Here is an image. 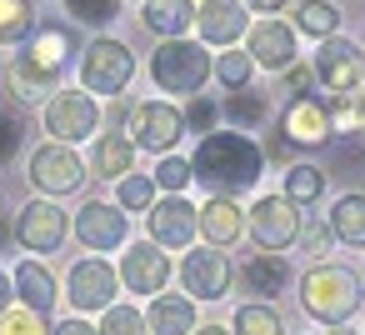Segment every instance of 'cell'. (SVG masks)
Masks as SVG:
<instances>
[{"instance_id": "cell-1", "label": "cell", "mask_w": 365, "mask_h": 335, "mask_svg": "<svg viewBox=\"0 0 365 335\" xmlns=\"http://www.w3.org/2000/svg\"><path fill=\"white\" fill-rule=\"evenodd\" d=\"M76 51H86V46H81V36H76L71 21H41L36 36L6 66V91L16 96V105H46L61 91Z\"/></svg>"}, {"instance_id": "cell-2", "label": "cell", "mask_w": 365, "mask_h": 335, "mask_svg": "<svg viewBox=\"0 0 365 335\" xmlns=\"http://www.w3.org/2000/svg\"><path fill=\"white\" fill-rule=\"evenodd\" d=\"M190 170L210 195H240V190L260 185L265 150L245 130H210V135H200V145L190 155Z\"/></svg>"}, {"instance_id": "cell-3", "label": "cell", "mask_w": 365, "mask_h": 335, "mask_svg": "<svg viewBox=\"0 0 365 335\" xmlns=\"http://www.w3.org/2000/svg\"><path fill=\"white\" fill-rule=\"evenodd\" d=\"M210 76H215V56H210L200 41H190V36L160 41V46L150 51V86H155L160 96L195 100V96L205 91Z\"/></svg>"}, {"instance_id": "cell-4", "label": "cell", "mask_w": 365, "mask_h": 335, "mask_svg": "<svg viewBox=\"0 0 365 335\" xmlns=\"http://www.w3.org/2000/svg\"><path fill=\"white\" fill-rule=\"evenodd\" d=\"M300 310L320 325H345L360 310V275L335 260H315L300 275Z\"/></svg>"}, {"instance_id": "cell-5", "label": "cell", "mask_w": 365, "mask_h": 335, "mask_svg": "<svg viewBox=\"0 0 365 335\" xmlns=\"http://www.w3.org/2000/svg\"><path fill=\"white\" fill-rule=\"evenodd\" d=\"M135 81V51L120 36H91L81 51V91L91 96H125Z\"/></svg>"}, {"instance_id": "cell-6", "label": "cell", "mask_w": 365, "mask_h": 335, "mask_svg": "<svg viewBox=\"0 0 365 335\" xmlns=\"http://www.w3.org/2000/svg\"><path fill=\"white\" fill-rule=\"evenodd\" d=\"M101 100L91 96V91H81V86H61L46 105H41V125H46V135L51 140H61V145H81V140H96L101 135Z\"/></svg>"}, {"instance_id": "cell-7", "label": "cell", "mask_w": 365, "mask_h": 335, "mask_svg": "<svg viewBox=\"0 0 365 335\" xmlns=\"http://www.w3.org/2000/svg\"><path fill=\"white\" fill-rule=\"evenodd\" d=\"M26 180H31V190H41L46 200H66V195H76V190L91 180V165L76 155V145L46 140V145L31 150V160H26Z\"/></svg>"}, {"instance_id": "cell-8", "label": "cell", "mask_w": 365, "mask_h": 335, "mask_svg": "<svg viewBox=\"0 0 365 335\" xmlns=\"http://www.w3.org/2000/svg\"><path fill=\"white\" fill-rule=\"evenodd\" d=\"M120 290H125V285H120V270H115L110 260H101V255H81V260L66 270V280H61V295L71 300L76 315H101V310H110Z\"/></svg>"}, {"instance_id": "cell-9", "label": "cell", "mask_w": 365, "mask_h": 335, "mask_svg": "<svg viewBox=\"0 0 365 335\" xmlns=\"http://www.w3.org/2000/svg\"><path fill=\"white\" fill-rule=\"evenodd\" d=\"M125 135L135 140V150L175 155V145L185 140V110L175 100H135L125 115Z\"/></svg>"}, {"instance_id": "cell-10", "label": "cell", "mask_w": 365, "mask_h": 335, "mask_svg": "<svg viewBox=\"0 0 365 335\" xmlns=\"http://www.w3.org/2000/svg\"><path fill=\"white\" fill-rule=\"evenodd\" d=\"M310 71H315V81L330 91V100H360V96H365V46H355V41H345V36L320 41Z\"/></svg>"}, {"instance_id": "cell-11", "label": "cell", "mask_w": 365, "mask_h": 335, "mask_svg": "<svg viewBox=\"0 0 365 335\" xmlns=\"http://www.w3.org/2000/svg\"><path fill=\"white\" fill-rule=\"evenodd\" d=\"M66 240H71V215L61 210V200L36 195V200H26L16 210V245L26 255H36V260L41 255H56Z\"/></svg>"}, {"instance_id": "cell-12", "label": "cell", "mask_w": 365, "mask_h": 335, "mask_svg": "<svg viewBox=\"0 0 365 335\" xmlns=\"http://www.w3.org/2000/svg\"><path fill=\"white\" fill-rule=\"evenodd\" d=\"M245 230L255 240V250H290L305 230V215L300 205H290L285 195H255V205L245 210Z\"/></svg>"}, {"instance_id": "cell-13", "label": "cell", "mask_w": 365, "mask_h": 335, "mask_svg": "<svg viewBox=\"0 0 365 335\" xmlns=\"http://www.w3.org/2000/svg\"><path fill=\"white\" fill-rule=\"evenodd\" d=\"M175 275H180V290L200 305V300H225V295H230L235 265H230V255L215 250V245H190V250L180 255Z\"/></svg>"}, {"instance_id": "cell-14", "label": "cell", "mask_w": 365, "mask_h": 335, "mask_svg": "<svg viewBox=\"0 0 365 335\" xmlns=\"http://www.w3.org/2000/svg\"><path fill=\"white\" fill-rule=\"evenodd\" d=\"M71 235H76L91 255L125 250V240H130V215H125L115 200H81V210L71 215Z\"/></svg>"}, {"instance_id": "cell-15", "label": "cell", "mask_w": 365, "mask_h": 335, "mask_svg": "<svg viewBox=\"0 0 365 335\" xmlns=\"http://www.w3.org/2000/svg\"><path fill=\"white\" fill-rule=\"evenodd\" d=\"M115 270H120V285H125L130 295H160V290L170 285V275H175L170 255H165L155 240H125Z\"/></svg>"}, {"instance_id": "cell-16", "label": "cell", "mask_w": 365, "mask_h": 335, "mask_svg": "<svg viewBox=\"0 0 365 335\" xmlns=\"http://www.w3.org/2000/svg\"><path fill=\"white\" fill-rule=\"evenodd\" d=\"M245 56L270 71V76H285L300 56V41H295V26H285L280 16H260L250 31H245Z\"/></svg>"}, {"instance_id": "cell-17", "label": "cell", "mask_w": 365, "mask_h": 335, "mask_svg": "<svg viewBox=\"0 0 365 335\" xmlns=\"http://www.w3.org/2000/svg\"><path fill=\"white\" fill-rule=\"evenodd\" d=\"M195 215H200V205H190L185 195H160L145 210V240H155L160 250H190V240L200 235Z\"/></svg>"}, {"instance_id": "cell-18", "label": "cell", "mask_w": 365, "mask_h": 335, "mask_svg": "<svg viewBox=\"0 0 365 335\" xmlns=\"http://www.w3.org/2000/svg\"><path fill=\"white\" fill-rule=\"evenodd\" d=\"M250 31V11L240 0H200L195 6V36L205 51H230L235 41H245Z\"/></svg>"}, {"instance_id": "cell-19", "label": "cell", "mask_w": 365, "mask_h": 335, "mask_svg": "<svg viewBox=\"0 0 365 335\" xmlns=\"http://www.w3.org/2000/svg\"><path fill=\"white\" fill-rule=\"evenodd\" d=\"M280 135L285 145H300V150H320L330 140V105L315 100V96H295L280 115Z\"/></svg>"}, {"instance_id": "cell-20", "label": "cell", "mask_w": 365, "mask_h": 335, "mask_svg": "<svg viewBox=\"0 0 365 335\" xmlns=\"http://www.w3.org/2000/svg\"><path fill=\"white\" fill-rule=\"evenodd\" d=\"M195 225H200L205 245H215V250H230V245L245 235V210L235 205V195H205V205H200Z\"/></svg>"}, {"instance_id": "cell-21", "label": "cell", "mask_w": 365, "mask_h": 335, "mask_svg": "<svg viewBox=\"0 0 365 335\" xmlns=\"http://www.w3.org/2000/svg\"><path fill=\"white\" fill-rule=\"evenodd\" d=\"M11 285H16V300H21L26 310H41V315H51L56 300H61V280H56L51 265L36 260V255H26V260L11 270Z\"/></svg>"}, {"instance_id": "cell-22", "label": "cell", "mask_w": 365, "mask_h": 335, "mask_svg": "<svg viewBox=\"0 0 365 335\" xmlns=\"http://www.w3.org/2000/svg\"><path fill=\"white\" fill-rule=\"evenodd\" d=\"M240 285H245V295H260V300H275V295H285L290 290V260L285 255H275V250H260V255H250L240 270Z\"/></svg>"}, {"instance_id": "cell-23", "label": "cell", "mask_w": 365, "mask_h": 335, "mask_svg": "<svg viewBox=\"0 0 365 335\" xmlns=\"http://www.w3.org/2000/svg\"><path fill=\"white\" fill-rule=\"evenodd\" d=\"M135 140L125 135V130H106V135H96V145H91V175L96 180H125L130 170H135Z\"/></svg>"}, {"instance_id": "cell-24", "label": "cell", "mask_w": 365, "mask_h": 335, "mask_svg": "<svg viewBox=\"0 0 365 335\" xmlns=\"http://www.w3.org/2000/svg\"><path fill=\"white\" fill-rule=\"evenodd\" d=\"M140 26L155 41H180L195 26V0H140Z\"/></svg>"}, {"instance_id": "cell-25", "label": "cell", "mask_w": 365, "mask_h": 335, "mask_svg": "<svg viewBox=\"0 0 365 335\" xmlns=\"http://www.w3.org/2000/svg\"><path fill=\"white\" fill-rule=\"evenodd\" d=\"M145 325L150 335H190L200 320H195V300L180 290V295H150V310H145Z\"/></svg>"}, {"instance_id": "cell-26", "label": "cell", "mask_w": 365, "mask_h": 335, "mask_svg": "<svg viewBox=\"0 0 365 335\" xmlns=\"http://www.w3.org/2000/svg\"><path fill=\"white\" fill-rule=\"evenodd\" d=\"M325 225H330V235H335V245H350V250H365V190H350V195H340V200L330 205V215H325Z\"/></svg>"}, {"instance_id": "cell-27", "label": "cell", "mask_w": 365, "mask_h": 335, "mask_svg": "<svg viewBox=\"0 0 365 335\" xmlns=\"http://www.w3.org/2000/svg\"><path fill=\"white\" fill-rule=\"evenodd\" d=\"M295 36H310V41L340 36V6L335 0H300L295 6Z\"/></svg>"}, {"instance_id": "cell-28", "label": "cell", "mask_w": 365, "mask_h": 335, "mask_svg": "<svg viewBox=\"0 0 365 335\" xmlns=\"http://www.w3.org/2000/svg\"><path fill=\"white\" fill-rule=\"evenodd\" d=\"M36 26H41V16H36L31 0H0V46L21 51L36 36Z\"/></svg>"}, {"instance_id": "cell-29", "label": "cell", "mask_w": 365, "mask_h": 335, "mask_svg": "<svg viewBox=\"0 0 365 335\" xmlns=\"http://www.w3.org/2000/svg\"><path fill=\"white\" fill-rule=\"evenodd\" d=\"M220 115L230 120V130H260L270 120V100L245 86V91H230V100L220 105Z\"/></svg>"}, {"instance_id": "cell-30", "label": "cell", "mask_w": 365, "mask_h": 335, "mask_svg": "<svg viewBox=\"0 0 365 335\" xmlns=\"http://www.w3.org/2000/svg\"><path fill=\"white\" fill-rule=\"evenodd\" d=\"M230 335H285V320L270 300H245L230 320Z\"/></svg>"}, {"instance_id": "cell-31", "label": "cell", "mask_w": 365, "mask_h": 335, "mask_svg": "<svg viewBox=\"0 0 365 335\" xmlns=\"http://www.w3.org/2000/svg\"><path fill=\"white\" fill-rule=\"evenodd\" d=\"M280 195H285L290 205H300V210H305V205H315V200L325 195V170H320V165H310V160L290 165V170H285V190H280Z\"/></svg>"}, {"instance_id": "cell-32", "label": "cell", "mask_w": 365, "mask_h": 335, "mask_svg": "<svg viewBox=\"0 0 365 335\" xmlns=\"http://www.w3.org/2000/svg\"><path fill=\"white\" fill-rule=\"evenodd\" d=\"M160 200V185H155V175H125V180H115V205L125 210V215H145L150 205Z\"/></svg>"}, {"instance_id": "cell-33", "label": "cell", "mask_w": 365, "mask_h": 335, "mask_svg": "<svg viewBox=\"0 0 365 335\" xmlns=\"http://www.w3.org/2000/svg\"><path fill=\"white\" fill-rule=\"evenodd\" d=\"M150 175H155V185H160L165 195H185V190L195 185V170H190V155H160Z\"/></svg>"}, {"instance_id": "cell-34", "label": "cell", "mask_w": 365, "mask_h": 335, "mask_svg": "<svg viewBox=\"0 0 365 335\" xmlns=\"http://www.w3.org/2000/svg\"><path fill=\"white\" fill-rule=\"evenodd\" d=\"M66 16H71V26L106 31V26L120 16V0H66Z\"/></svg>"}, {"instance_id": "cell-35", "label": "cell", "mask_w": 365, "mask_h": 335, "mask_svg": "<svg viewBox=\"0 0 365 335\" xmlns=\"http://www.w3.org/2000/svg\"><path fill=\"white\" fill-rule=\"evenodd\" d=\"M250 76H255V61H250L245 51H235V46H230V51H220V56H215V81H220L225 91H245V86H250Z\"/></svg>"}, {"instance_id": "cell-36", "label": "cell", "mask_w": 365, "mask_h": 335, "mask_svg": "<svg viewBox=\"0 0 365 335\" xmlns=\"http://www.w3.org/2000/svg\"><path fill=\"white\" fill-rule=\"evenodd\" d=\"M101 335H150L145 310H135V305L115 300L110 310H101Z\"/></svg>"}, {"instance_id": "cell-37", "label": "cell", "mask_w": 365, "mask_h": 335, "mask_svg": "<svg viewBox=\"0 0 365 335\" xmlns=\"http://www.w3.org/2000/svg\"><path fill=\"white\" fill-rule=\"evenodd\" d=\"M51 315L41 310H26V305H11L6 315H0V335H51Z\"/></svg>"}, {"instance_id": "cell-38", "label": "cell", "mask_w": 365, "mask_h": 335, "mask_svg": "<svg viewBox=\"0 0 365 335\" xmlns=\"http://www.w3.org/2000/svg\"><path fill=\"white\" fill-rule=\"evenodd\" d=\"M21 140H26V120L16 110H0V165L21 155Z\"/></svg>"}, {"instance_id": "cell-39", "label": "cell", "mask_w": 365, "mask_h": 335, "mask_svg": "<svg viewBox=\"0 0 365 335\" xmlns=\"http://www.w3.org/2000/svg\"><path fill=\"white\" fill-rule=\"evenodd\" d=\"M215 120H220V105H215V100H205V96H195V100H190V110H185V130L210 135V130H215Z\"/></svg>"}, {"instance_id": "cell-40", "label": "cell", "mask_w": 365, "mask_h": 335, "mask_svg": "<svg viewBox=\"0 0 365 335\" xmlns=\"http://www.w3.org/2000/svg\"><path fill=\"white\" fill-rule=\"evenodd\" d=\"M330 240H335V235H330V225H325V220H310V225L300 230L305 255H325V250H330Z\"/></svg>"}, {"instance_id": "cell-41", "label": "cell", "mask_w": 365, "mask_h": 335, "mask_svg": "<svg viewBox=\"0 0 365 335\" xmlns=\"http://www.w3.org/2000/svg\"><path fill=\"white\" fill-rule=\"evenodd\" d=\"M51 335H101V325H91L86 315H71V320H56Z\"/></svg>"}, {"instance_id": "cell-42", "label": "cell", "mask_w": 365, "mask_h": 335, "mask_svg": "<svg viewBox=\"0 0 365 335\" xmlns=\"http://www.w3.org/2000/svg\"><path fill=\"white\" fill-rule=\"evenodd\" d=\"M285 86H290L295 96H305V91L315 86V71H310V66H290V71H285Z\"/></svg>"}, {"instance_id": "cell-43", "label": "cell", "mask_w": 365, "mask_h": 335, "mask_svg": "<svg viewBox=\"0 0 365 335\" xmlns=\"http://www.w3.org/2000/svg\"><path fill=\"white\" fill-rule=\"evenodd\" d=\"M240 6H245V11H255V16H280L290 0H240Z\"/></svg>"}, {"instance_id": "cell-44", "label": "cell", "mask_w": 365, "mask_h": 335, "mask_svg": "<svg viewBox=\"0 0 365 335\" xmlns=\"http://www.w3.org/2000/svg\"><path fill=\"white\" fill-rule=\"evenodd\" d=\"M11 300H16V285H11V275H6V270H0V315L11 310Z\"/></svg>"}, {"instance_id": "cell-45", "label": "cell", "mask_w": 365, "mask_h": 335, "mask_svg": "<svg viewBox=\"0 0 365 335\" xmlns=\"http://www.w3.org/2000/svg\"><path fill=\"white\" fill-rule=\"evenodd\" d=\"M16 240V215H0V250Z\"/></svg>"}, {"instance_id": "cell-46", "label": "cell", "mask_w": 365, "mask_h": 335, "mask_svg": "<svg viewBox=\"0 0 365 335\" xmlns=\"http://www.w3.org/2000/svg\"><path fill=\"white\" fill-rule=\"evenodd\" d=\"M190 335H230V325H195Z\"/></svg>"}, {"instance_id": "cell-47", "label": "cell", "mask_w": 365, "mask_h": 335, "mask_svg": "<svg viewBox=\"0 0 365 335\" xmlns=\"http://www.w3.org/2000/svg\"><path fill=\"white\" fill-rule=\"evenodd\" d=\"M355 115H360V120H355V135H360V140H365V96H360V100H355Z\"/></svg>"}, {"instance_id": "cell-48", "label": "cell", "mask_w": 365, "mask_h": 335, "mask_svg": "<svg viewBox=\"0 0 365 335\" xmlns=\"http://www.w3.org/2000/svg\"><path fill=\"white\" fill-rule=\"evenodd\" d=\"M330 335H360V330H350V325H330Z\"/></svg>"}, {"instance_id": "cell-49", "label": "cell", "mask_w": 365, "mask_h": 335, "mask_svg": "<svg viewBox=\"0 0 365 335\" xmlns=\"http://www.w3.org/2000/svg\"><path fill=\"white\" fill-rule=\"evenodd\" d=\"M360 275H365V270H360Z\"/></svg>"}, {"instance_id": "cell-50", "label": "cell", "mask_w": 365, "mask_h": 335, "mask_svg": "<svg viewBox=\"0 0 365 335\" xmlns=\"http://www.w3.org/2000/svg\"><path fill=\"white\" fill-rule=\"evenodd\" d=\"M360 335H365V330H360Z\"/></svg>"}]
</instances>
